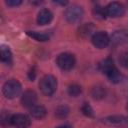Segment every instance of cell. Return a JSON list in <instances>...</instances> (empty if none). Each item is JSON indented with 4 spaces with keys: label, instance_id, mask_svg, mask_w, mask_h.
Masks as SVG:
<instances>
[{
    "label": "cell",
    "instance_id": "obj_19",
    "mask_svg": "<svg viewBox=\"0 0 128 128\" xmlns=\"http://www.w3.org/2000/svg\"><path fill=\"white\" fill-rule=\"evenodd\" d=\"M93 29H94V26L92 25V23H86V24L82 25L79 28L78 31H79L80 36H82V37H88L89 35L92 34Z\"/></svg>",
    "mask_w": 128,
    "mask_h": 128
},
{
    "label": "cell",
    "instance_id": "obj_17",
    "mask_svg": "<svg viewBox=\"0 0 128 128\" xmlns=\"http://www.w3.org/2000/svg\"><path fill=\"white\" fill-rule=\"evenodd\" d=\"M12 115L9 111L3 110L0 112V125L2 127H8L11 125V120H12Z\"/></svg>",
    "mask_w": 128,
    "mask_h": 128
},
{
    "label": "cell",
    "instance_id": "obj_16",
    "mask_svg": "<svg viewBox=\"0 0 128 128\" xmlns=\"http://www.w3.org/2000/svg\"><path fill=\"white\" fill-rule=\"evenodd\" d=\"M105 75L107 76V78L109 79V81H111L112 83H119L121 81V79H122V75H121V73L119 72V70L116 67H114L113 69H111Z\"/></svg>",
    "mask_w": 128,
    "mask_h": 128
},
{
    "label": "cell",
    "instance_id": "obj_9",
    "mask_svg": "<svg viewBox=\"0 0 128 128\" xmlns=\"http://www.w3.org/2000/svg\"><path fill=\"white\" fill-rule=\"evenodd\" d=\"M37 102V94L33 90H26L21 96V104L25 108H31L36 105Z\"/></svg>",
    "mask_w": 128,
    "mask_h": 128
},
{
    "label": "cell",
    "instance_id": "obj_18",
    "mask_svg": "<svg viewBox=\"0 0 128 128\" xmlns=\"http://www.w3.org/2000/svg\"><path fill=\"white\" fill-rule=\"evenodd\" d=\"M26 34H27L29 37H31V38H33V39H35V40H37V41H41V42L47 41V40L49 39V35H48L47 33H44V32H39V31H27Z\"/></svg>",
    "mask_w": 128,
    "mask_h": 128
},
{
    "label": "cell",
    "instance_id": "obj_24",
    "mask_svg": "<svg viewBox=\"0 0 128 128\" xmlns=\"http://www.w3.org/2000/svg\"><path fill=\"white\" fill-rule=\"evenodd\" d=\"M22 3L21 0H7L6 1V5L10 6V7H15V6H18Z\"/></svg>",
    "mask_w": 128,
    "mask_h": 128
},
{
    "label": "cell",
    "instance_id": "obj_10",
    "mask_svg": "<svg viewBox=\"0 0 128 128\" xmlns=\"http://www.w3.org/2000/svg\"><path fill=\"white\" fill-rule=\"evenodd\" d=\"M52 19H53V14H52V12H51L49 9L44 8V9H41V10L39 11V13H38V15H37L36 21H37V23H38L39 25H46V24L50 23V22L52 21Z\"/></svg>",
    "mask_w": 128,
    "mask_h": 128
},
{
    "label": "cell",
    "instance_id": "obj_3",
    "mask_svg": "<svg viewBox=\"0 0 128 128\" xmlns=\"http://www.w3.org/2000/svg\"><path fill=\"white\" fill-rule=\"evenodd\" d=\"M76 60L73 54L68 53V52H64L58 55L57 59H56V64L57 66L64 71H68L71 70L74 66H75Z\"/></svg>",
    "mask_w": 128,
    "mask_h": 128
},
{
    "label": "cell",
    "instance_id": "obj_15",
    "mask_svg": "<svg viewBox=\"0 0 128 128\" xmlns=\"http://www.w3.org/2000/svg\"><path fill=\"white\" fill-rule=\"evenodd\" d=\"M105 95H106V89H105V87H103L101 85H97V86L93 87L91 90V96L96 100L103 99L105 97Z\"/></svg>",
    "mask_w": 128,
    "mask_h": 128
},
{
    "label": "cell",
    "instance_id": "obj_1",
    "mask_svg": "<svg viewBox=\"0 0 128 128\" xmlns=\"http://www.w3.org/2000/svg\"><path fill=\"white\" fill-rule=\"evenodd\" d=\"M39 88L44 95L51 96L57 89V79L53 75H45L39 82Z\"/></svg>",
    "mask_w": 128,
    "mask_h": 128
},
{
    "label": "cell",
    "instance_id": "obj_28",
    "mask_svg": "<svg viewBox=\"0 0 128 128\" xmlns=\"http://www.w3.org/2000/svg\"><path fill=\"white\" fill-rule=\"evenodd\" d=\"M56 128H71V126L68 125V124H64V125H60V126H58Z\"/></svg>",
    "mask_w": 128,
    "mask_h": 128
},
{
    "label": "cell",
    "instance_id": "obj_6",
    "mask_svg": "<svg viewBox=\"0 0 128 128\" xmlns=\"http://www.w3.org/2000/svg\"><path fill=\"white\" fill-rule=\"evenodd\" d=\"M91 41L95 47H97L99 49H103L109 45L110 37L105 31H98V32L93 33V35L91 37Z\"/></svg>",
    "mask_w": 128,
    "mask_h": 128
},
{
    "label": "cell",
    "instance_id": "obj_7",
    "mask_svg": "<svg viewBox=\"0 0 128 128\" xmlns=\"http://www.w3.org/2000/svg\"><path fill=\"white\" fill-rule=\"evenodd\" d=\"M101 122L109 126H116V127H122V128H126L128 125V120L123 115L107 116V117L102 118Z\"/></svg>",
    "mask_w": 128,
    "mask_h": 128
},
{
    "label": "cell",
    "instance_id": "obj_8",
    "mask_svg": "<svg viewBox=\"0 0 128 128\" xmlns=\"http://www.w3.org/2000/svg\"><path fill=\"white\" fill-rule=\"evenodd\" d=\"M31 124L30 118L25 114H13L11 125L16 128H28Z\"/></svg>",
    "mask_w": 128,
    "mask_h": 128
},
{
    "label": "cell",
    "instance_id": "obj_2",
    "mask_svg": "<svg viewBox=\"0 0 128 128\" xmlns=\"http://www.w3.org/2000/svg\"><path fill=\"white\" fill-rule=\"evenodd\" d=\"M21 84L16 79H10L6 81L2 87L3 95L8 99H13L17 97L21 92Z\"/></svg>",
    "mask_w": 128,
    "mask_h": 128
},
{
    "label": "cell",
    "instance_id": "obj_13",
    "mask_svg": "<svg viewBox=\"0 0 128 128\" xmlns=\"http://www.w3.org/2000/svg\"><path fill=\"white\" fill-rule=\"evenodd\" d=\"M30 114L36 119H41V118L45 117L46 109L42 105H34L30 108Z\"/></svg>",
    "mask_w": 128,
    "mask_h": 128
},
{
    "label": "cell",
    "instance_id": "obj_25",
    "mask_svg": "<svg viewBox=\"0 0 128 128\" xmlns=\"http://www.w3.org/2000/svg\"><path fill=\"white\" fill-rule=\"evenodd\" d=\"M119 60H120V63L122 64V66L126 68V67H127V53L124 52V53L120 56V59H119Z\"/></svg>",
    "mask_w": 128,
    "mask_h": 128
},
{
    "label": "cell",
    "instance_id": "obj_12",
    "mask_svg": "<svg viewBox=\"0 0 128 128\" xmlns=\"http://www.w3.org/2000/svg\"><path fill=\"white\" fill-rule=\"evenodd\" d=\"M0 61L5 64H10L12 62V53L6 46L0 47Z\"/></svg>",
    "mask_w": 128,
    "mask_h": 128
},
{
    "label": "cell",
    "instance_id": "obj_4",
    "mask_svg": "<svg viewBox=\"0 0 128 128\" xmlns=\"http://www.w3.org/2000/svg\"><path fill=\"white\" fill-rule=\"evenodd\" d=\"M83 9L81 6L78 5H72L70 7H68L65 12H64V17L66 19L67 22L69 23H78L82 17H83Z\"/></svg>",
    "mask_w": 128,
    "mask_h": 128
},
{
    "label": "cell",
    "instance_id": "obj_23",
    "mask_svg": "<svg viewBox=\"0 0 128 128\" xmlns=\"http://www.w3.org/2000/svg\"><path fill=\"white\" fill-rule=\"evenodd\" d=\"M81 111H82V113H83L85 116H87V117H91V118L94 117V111H93L92 107H91L88 103H84V104L82 105Z\"/></svg>",
    "mask_w": 128,
    "mask_h": 128
},
{
    "label": "cell",
    "instance_id": "obj_5",
    "mask_svg": "<svg viewBox=\"0 0 128 128\" xmlns=\"http://www.w3.org/2000/svg\"><path fill=\"white\" fill-rule=\"evenodd\" d=\"M105 12L107 17H122L125 14V7L120 2H111L105 7Z\"/></svg>",
    "mask_w": 128,
    "mask_h": 128
},
{
    "label": "cell",
    "instance_id": "obj_11",
    "mask_svg": "<svg viewBox=\"0 0 128 128\" xmlns=\"http://www.w3.org/2000/svg\"><path fill=\"white\" fill-rule=\"evenodd\" d=\"M127 40V32L125 30H118V31H115L111 38H110V41L113 43V44H123L125 43Z\"/></svg>",
    "mask_w": 128,
    "mask_h": 128
},
{
    "label": "cell",
    "instance_id": "obj_21",
    "mask_svg": "<svg viewBox=\"0 0 128 128\" xmlns=\"http://www.w3.org/2000/svg\"><path fill=\"white\" fill-rule=\"evenodd\" d=\"M67 91H68V94H69L70 96L77 97L78 95H80V94H81L82 89H81V87H80L78 84H71V85H69V86H68Z\"/></svg>",
    "mask_w": 128,
    "mask_h": 128
},
{
    "label": "cell",
    "instance_id": "obj_22",
    "mask_svg": "<svg viewBox=\"0 0 128 128\" xmlns=\"http://www.w3.org/2000/svg\"><path fill=\"white\" fill-rule=\"evenodd\" d=\"M69 114V108L66 106V105H61V106H58L56 111H55V115L62 119V118H65L67 117V115Z\"/></svg>",
    "mask_w": 128,
    "mask_h": 128
},
{
    "label": "cell",
    "instance_id": "obj_27",
    "mask_svg": "<svg viewBox=\"0 0 128 128\" xmlns=\"http://www.w3.org/2000/svg\"><path fill=\"white\" fill-rule=\"evenodd\" d=\"M54 3H56V4H60V5H66L68 2H67V1H54Z\"/></svg>",
    "mask_w": 128,
    "mask_h": 128
},
{
    "label": "cell",
    "instance_id": "obj_14",
    "mask_svg": "<svg viewBox=\"0 0 128 128\" xmlns=\"http://www.w3.org/2000/svg\"><path fill=\"white\" fill-rule=\"evenodd\" d=\"M114 67H116V66H115V64H114V62H113V60L111 58H105L99 63V70L101 72H103L104 74L109 72Z\"/></svg>",
    "mask_w": 128,
    "mask_h": 128
},
{
    "label": "cell",
    "instance_id": "obj_26",
    "mask_svg": "<svg viewBox=\"0 0 128 128\" xmlns=\"http://www.w3.org/2000/svg\"><path fill=\"white\" fill-rule=\"evenodd\" d=\"M28 75H29V79H30V80H33V79L35 78V71H34V68L29 71V74H28Z\"/></svg>",
    "mask_w": 128,
    "mask_h": 128
},
{
    "label": "cell",
    "instance_id": "obj_20",
    "mask_svg": "<svg viewBox=\"0 0 128 128\" xmlns=\"http://www.w3.org/2000/svg\"><path fill=\"white\" fill-rule=\"evenodd\" d=\"M93 15H94L95 18H97V19H99V20L105 19V18L107 17V16H106V12H105V7L96 5V6L93 8Z\"/></svg>",
    "mask_w": 128,
    "mask_h": 128
}]
</instances>
